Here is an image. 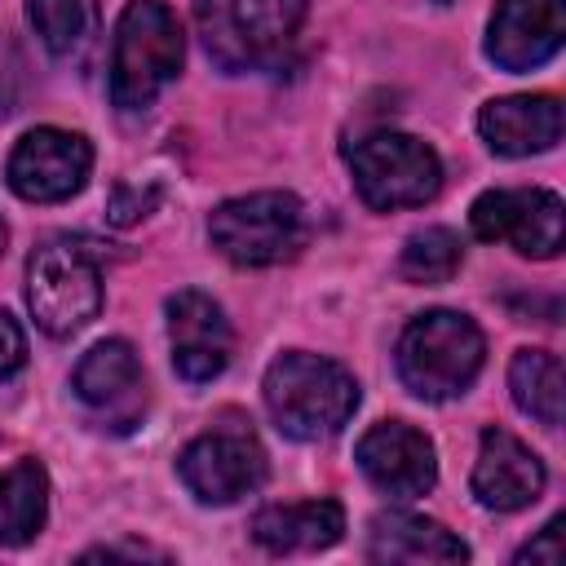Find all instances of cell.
<instances>
[{"instance_id":"9","label":"cell","mask_w":566,"mask_h":566,"mask_svg":"<svg viewBox=\"0 0 566 566\" xmlns=\"http://www.w3.org/2000/svg\"><path fill=\"white\" fill-rule=\"evenodd\" d=\"M93 172V146L66 128H31L18 137L4 177L9 190L27 203H62L84 190Z\"/></svg>"},{"instance_id":"13","label":"cell","mask_w":566,"mask_h":566,"mask_svg":"<svg viewBox=\"0 0 566 566\" xmlns=\"http://www.w3.org/2000/svg\"><path fill=\"white\" fill-rule=\"evenodd\" d=\"M566 40V0H500L486 22V57L500 71H535Z\"/></svg>"},{"instance_id":"18","label":"cell","mask_w":566,"mask_h":566,"mask_svg":"<svg viewBox=\"0 0 566 566\" xmlns=\"http://www.w3.org/2000/svg\"><path fill=\"white\" fill-rule=\"evenodd\" d=\"M345 531V509L336 500L270 504L252 517V539L270 553H318L332 548Z\"/></svg>"},{"instance_id":"5","label":"cell","mask_w":566,"mask_h":566,"mask_svg":"<svg viewBox=\"0 0 566 566\" xmlns=\"http://www.w3.org/2000/svg\"><path fill=\"white\" fill-rule=\"evenodd\" d=\"M208 239L226 261L243 270L279 265L305 243V208L292 190L239 195L217 203V212L208 217Z\"/></svg>"},{"instance_id":"2","label":"cell","mask_w":566,"mask_h":566,"mask_svg":"<svg viewBox=\"0 0 566 566\" xmlns=\"http://www.w3.org/2000/svg\"><path fill=\"white\" fill-rule=\"evenodd\" d=\"M310 0H199L195 22L221 71H274L292 53Z\"/></svg>"},{"instance_id":"14","label":"cell","mask_w":566,"mask_h":566,"mask_svg":"<svg viewBox=\"0 0 566 566\" xmlns=\"http://www.w3.org/2000/svg\"><path fill=\"white\" fill-rule=\"evenodd\" d=\"M75 394L111 429H128L146 407L142 363L128 340H97L75 367Z\"/></svg>"},{"instance_id":"11","label":"cell","mask_w":566,"mask_h":566,"mask_svg":"<svg viewBox=\"0 0 566 566\" xmlns=\"http://www.w3.org/2000/svg\"><path fill=\"white\" fill-rule=\"evenodd\" d=\"M168 345H172L177 376L190 385H208L226 371L234 332H230L226 310L208 292L181 287L177 296H168Z\"/></svg>"},{"instance_id":"19","label":"cell","mask_w":566,"mask_h":566,"mask_svg":"<svg viewBox=\"0 0 566 566\" xmlns=\"http://www.w3.org/2000/svg\"><path fill=\"white\" fill-rule=\"evenodd\" d=\"M49 517V473L35 460L0 469V548H22L44 531Z\"/></svg>"},{"instance_id":"4","label":"cell","mask_w":566,"mask_h":566,"mask_svg":"<svg viewBox=\"0 0 566 566\" xmlns=\"http://www.w3.org/2000/svg\"><path fill=\"white\" fill-rule=\"evenodd\" d=\"M181 27L159 0H128L111 40V97L119 111H146L181 71Z\"/></svg>"},{"instance_id":"25","label":"cell","mask_w":566,"mask_h":566,"mask_svg":"<svg viewBox=\"0 0 566 566\" xmlns=\"http://www.w3.org/2000/svg\"><path fill=\"white\" fill-rule=\"evenodd\" d=\"M4 243H9V230H4V221H0V252H4Z\"/></svg>"},{"instance_id":"1","label":"cell","mask_w":566,"mask_h":566,"mask_svg":"<svg viewBox=\"0 0 566 566\" xmlns=\"http://www.w3.org/2000/svg\"><path fill=\"white\" fill-rule=\"evenodd\" d=\"M261 398H265V411L279 424V433H287L296 442H323V438L340 433L345 420L354 416L358 380L323 354L287 349L265 367Z\"/></svg>"},{"instance_id":"20","label":"cell","mask_w":566,"mask_h":566,"mask_svg":"<svg viewBox=\"0 0 566 566\" xmlns=\"http://www.w3.org/2000/svg\"><path fill=\"white\" fill-rule=\"evenodd\" d=\"M562 358L548 349H517L509 363V394L517 402V411H526L531 420L557 429L562 424Z\"/></svg>"},{"instance_id":"7","label":"cell","mask_w":566,"mask_h":566,"mask_svg":"<svg viewBox=\"0 0 566 566\" xmlns=\"http://www.w3.org/2000/svg\"><path fill=\"white\" fill-rule=\"evenodd\" d=\"M27 305L49 336L80 332L102 310V274L97 261L66 239H53L27 261Z\"/></svg>"},{"instance_id":"10","label":"cell","mask_w":566,"mask_h":566,"mask_svg":"<svg viewBox=\"0 0 566 566\" xmlns=\"http://www.w3.org/2000/svg\"><path fill=\"white\" fill-rule=\"evenodd\" d=\"M177 473L199 504H234L265 482V451L248 429H212L186 442Z\"/></svg>"},{"instance_id":"3","label":"cell","mask_w":566,"mask_h":566,"mask_svg":"<svg viewBox=\"0 0 566 566\" xmlns=\"http://www.w3.org/2000/svg\"><path fill=\"white\" fill-rule=\"evenodd\" d=\"M486 358V340L478 323L460 310L416 314L398 336V376L424 402L460 398Z\"/></svg>"},{"instance_id":"16","label":"cell","mask_w":566,"mask_h":566,"mask_svg":"<svg viewBox=\"0 0 566 566\" xmlns=\"http://www.w3.org/2000/svg\"><path fill=\"white\" fill-rule=\"evenodd\" d=\"M562 124H566L562 102L548 93H513V97H495L478 111L482 142L509 159L553 150L562 142Z\"/></svg>"},{"instance_id":"6","label":"cell","mask_w":566,"mask_h":566,"mask_svg":"<svg viewBox=\"0 0 566 566\" xmlns=\"http://www.w3.org/2000/svg\"><path fill=\"white\" fill-rule=\"evenodd\" d=\"M354 190L367 208H416L442 186V164L429 142L411 133H371L349 150Z\"/></svg>"},{"instance_id":"8","label":"cell","mask_w":566,"mask_h":566,"mask_svg":"<svg viewBox=\"0 0 566 566\" xmlns=\"http://www.w3.org/2000/svg\"><path fill=\"white\" fill-rule=\"evenodd\" d=\"M469 226L486 243H513L522 256L548 261L562 252L566 239V208L562 195L526 186V190H486L469 208Z\"/></svg>"},{"instance_id":"12","label":"cell","mask_w":566,"mask_h":566,"mask_svg":"<svg viewBox=\"0 0 566 566\" xmlns=\"http://www.w3.org/2000/svg\"><path fill=\"white\" fill-rule=\"evenodd\" d=\"M354 460L363 469V478L385 491V495H398V500H416L424 491H433L438 482V455H433V442L402 424V420H380L371 424L358 447H354Z\"/></svg>"},{"instance_id":"21","label":"cell","mask_w":566,"mask_h":566,"mask_svg":"<svg viewBox=\"0 0 566 566\" xmlns=\"http://www.w3.org/2000/svg\"><path fill=\"white\" fill-rule=\"evenodd\" d=\"M27 18L53 57H75L97 31V0H27Z\"/></svg>"},{"instance_id":"15","label":"cell","mask_w":566,"mask_h":566,"mask_svg":"<svg viewBox=\"0 0 566 566\" xmlns=\"http://www.w3.org/2000/svg\"><path fill=\"white\" fill-rule=\"evenodd\" d=\"M548 473L544 460L517 442L509 429H486L478 442V464H473V495L491 513H517L539 500Z\"/></svg>"},{"instance_id":"22","label":"cell","mask_w":566,"mask_h":566,"mask_svg":"<svg viewBox=\"0 0 566 566\" xmlns=\"http://www.w3.org/2000/svg\"><path fill=\"white\" fill-rule=\"evenodd\" d=\"M460 256H464V248L447 226H424L402 243L398 274L407 283H447L460 270Z\"/></svg>"},{"instance_id":"23","label":"cell","mask_w":566,"mask_h":566,"mask_svg":"<svg viewBox=\"0 0 566 566\" xmlns=\"http://www.w3.org/2000/svg\"><path fill=\"white\" fill-rule=\"evenodd\" d=\"M22 363H27V336H22L18 318L0 310V380H9Z\"/></svg>"},{"instance_id":"17","label":"cell","mask_w":566,"mask_h":566,"mask_svg":"<svg viewBox=\"0 0 566 566\" xmlns=\"http://www.w3.org/2000/svg\"><path fill=\"white\" fill-rule=\"evenodd\" d=\"M367 557L371 562H411V566H424V562H469V548L447 526H438L433 517L389 509V513H376L371 517Z\"/></svg>"},{"instance_id":"24","label":"cell","mask_w":566,"mask_h":566,"mask_svg":"<svg viewBox=\"0 0 566 566\" xmlns=\"http://www.w3.org/2000/svg\"><path fill=\"white\" fill-rule=\"evenodd\" d=\"M517 562H544V566H557V562H562V517H553L526 548H517Z\"/></svg>"}]
</instances>
